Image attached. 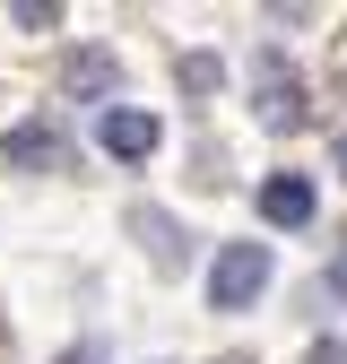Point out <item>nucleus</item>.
<instances>
[{
    "label": "nucleus",
    "instance_id": "obj_1",
    "mask_svg": "<svg viewBox=\"0 0 347 364\" xmlns=\"http://www.w3.org/2000/svg\"><path fill=\"white\" fill-rule=\"evenodd\" d=\"M260 287H269V243H226V252H217V278H208L217 312H243Z\"/></svg>",
    "mask_w": 347,
    "mask_h": 364
},
{
    "label": "nucleus",
    "instance_id": "obj_2",
    "mask_svg": "<svg viewBox=\"0 0 347 364\" xmlns=\"http://www.w3.org/2000/svg\"><path fill=\"white\" fill-rule=\"evenodd\" d=\"M156 139H165V130H156V113H139V105H105V113H96V148L122 156V165H148Z\"/></svg>",
    "mask_w": 347,
    "mask_h": 364
},
{
    "label": "nucleus",
    "instance_id": "obj_3",
    "mask_svg": "<svg viewBox=\"0 0 347 364\" xmlns=\"http://www.w3.org/2000/svg\"><path fill=\"white\" fill-rule=\"evenodd\" d=\"M260 122H269V130H304V87L278 61H260Z\"/></svg>",
    "mask_w": 347,
    "mask_h": 364
},
{
    "label": "nucleus",
    "instance_id": "obj_4",
    "mask_svg": "<svg viewBox=\"0 0 347 364\" xmlns=\"http://www.w3.org/2000/svg\"><path fill=\"white\" fill-rule=\"evenodd\" d=\"M260 217H269V225H304V217H313V182H304V173H269V182H260Z\"/></svg>",
    "mask_w": 347,
    "mask_h": 364
},
{
    "label": "nucleus",
    "instance_id": "obj_5",
    "mask_svg": "<svg viewBox=\"0 0 347 364\" xmlns=\"http://www.w3.org/2000/svg\"><path fill=\"white\" fill-rule=\"evenodd\" d=\"M61 156H70V148H61L53 122H18V130H9V165H18V173H43V165H61Z\"/></svg>",
    "mask_w": 347,
    "mask_h": 364
},
{
    "label": "nucleus",
    "instance_id": "obj_6",
    "mask_svg": "<svg viewBox=\"0 0 347 364\" xmlns=\"http://www.w3.org/2000/svg\"><path fill=\"white\" fill-rule=\"evenodd\" d=\"M70 96H113V53H70Z\"/></svg>",
    "mask_w": 347,
    "mask_h": 364
},
{
    "label": "nucleus",
    "instance_id": "obj_7",
    "mask_svg": "<svg viewBox=\"0 0 347 364\" xmlns=\"http://www.w3.org/2000/svg\"><path fill=\"white\" fill-rule=\"evenodd\" d=\"M130 225H139V235H148V252H156L165 269H174V260H183V243H174V225H165L156 208H139V217H130Z\"/></svg>",
    "mask_w": 347,
    "mask_h": 364
},
{
    "label": "nucleus",
    "instance_id": "obj_8",
    "mask_svg": "<svg viewBox=\"0 0 347 364\" xmlns=\"http://www.w3.org/2000/svg\"><path fill=\"white\" fill-rule=\"evenodd\" d=\"M217 78H226V70H217V53H191V61H183V87H191V96H208Z\"/></svg>",
    "mask_w": 347,
    "mask_h": 364
},
{
    "label": "nucleus",
    "instance_id": "obj_9",
    "mask_svg": "<svg viewBox=\"0 0 347 364\" xmlns=\"http://www.w3.org/2000/svg\"><path fill=\"white\" fill-rule=\"evenodd\" d=\"M313 364H347V338H321V347H313Z\"/></svg>",
    "mask_w": 347,
    "mask_h": 364
},
{
    "label": "nucleus",
    "instance_id": "obj_10",
    "mask_svg": "<svg viewBox=\"0 0 347 364\" xmlns=\"http://www.w3.org/2000/svg\"><path fill=\"white\" fill-rule=\"evenodd\" d=\"M61 364H105V347H70V355H61Z\"/></svg>",
    "mask_w": 347,
    "mask_h": 364
},
{
    "label": "nucleus",
    "instance_id": "obj_11",
    "mask_svg": "<svg viewBox=\"0 0 347 364\" xmlns=\"http://www.w3.org/2000/svg\"><path fill=\"white\" fill-rule=\"evenodd\" d=\"M330 287H338V295H347V252H338V269H330Z\"/></svg>",
    "mask_w": 347,
    "mask_h": 364
},
{
    "label": "nucleus",
    "instance_id": "obj_12",
    "mask_svg": "<svg viewBox=\"0 0 347 364\" xmlns=\"http://www.w3.org/2000/svg\"><path fill=\"white\" fill-rule=\"evenodd\" d=\"M338 173H347V139H338Z\"/></svg>",
    "mask_w": 347,
    "mask_h": 364
}]
</instances>
